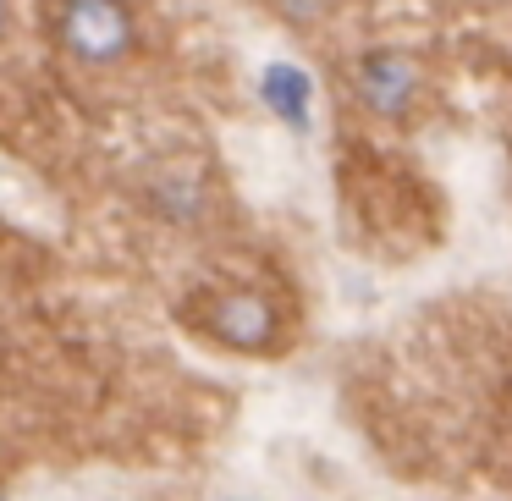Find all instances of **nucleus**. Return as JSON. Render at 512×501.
<instances>
[{"label":"nucleus","instance_id":"2","mask_svg":"<svg viewBox=\"0 0 512 501\" xmlns=\"http://www.w3.org/2000/svg\"><path fill=\"white\" fill-rule=\"evenodd\" d=\"M182 320L204 336V342L226 347V353L270 358L287 347V314L265 287H204L182 309Z\"/></svg>","mask_w":512,"mask_h":501},{"label":"nucleus","instance_id":"6","mask_svg":"<svg viewBox=\"0 0 512 501\" xmlns=\"http://www.w3.org/2000/svg\"><path fill=\"white\" fill-rule=\"evenodd\" d=\"M215 501H248V496H215Z\"/></svg>","mask_w":512,"mask_h":501},{"label":"nucleus","instance_id":"5","mask_svg":"<svg viewBox=\"0 0 512 501\" xmlns=\"http://www.w3.org/2000/svg\"><path fill=\"white\" fill-rule=\"evenodd\" d=\"M12 17H17V0H0V39L12 34Z\"/></svg>","mask_w":512,"mask_h":501},{"label":"nucleus","instance_id":"3","mask_svg":"<svg viewBox=\"0 0 512 501\" xmlns=\"http://www.w3.org/2000/svg\"><path fill=\"white\" fill-rule=\"evenodd\" d=\"M347 89H353V105L364 116L402 127L424 111V100H430V72H424V61L408 56V50H369V56L353 61Z\"/></svg>","mask_w":512,"mask_h":501},{"label":"nucleus","instance_id":"4","mask_svg":"<svg viewBox=\"0 0 512 501\" xmlns=\"http://www.w3.org/2000/svg\"><path fill=\"white\" fill-rule=\"evenodd\" d=\"M265 89H270V105H276L281 116L303 122V111H309V94H303L298 72H292V67H270V72H265Z\"/></svg>","mask_w":512,"mask_h":501},{"label":"nucleus","instance_id":"1","mask_svg":"<svg viewBox=\"0 0 512 501\" xmlns=\"http://www.w3.org/2000/svg\"><path fill=\"white\" fill-rule=\"evenodd\" d=\"M45 34L89 72H116L144 50V23L127 0H45Z\"/></svg>","mask_w":512,"mask_h":501}]
</instances>
